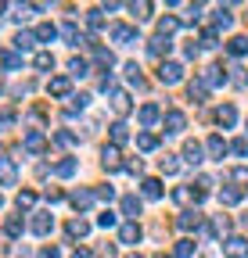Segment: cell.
Returning a JSON list of instances; mask_svg holds the SVG:
<instances>
[{
	"label": "cell",
	"mask_w": 248,
	"mask_h": 258,
	"mask_svg": "<svg viewBox=\"0 0 248 258\" xmlns=\"http://www.w3.org/2000/svg\"><path fill=\"white\" fill-rule=\"evenodd\" d=\"M159 79H162L166 86H176V83L183 79V64H176V61H162V64H159Z\"/></svg>",
	"instance_id": "1"
},
{
	"label": "cell",
	"mask_w": 248,
	"mask_h": 258,
	"mask_svg": "<svg viewBox=\"0 0 248 258\" xmlns=\"http://www.w3.org/2000/svg\"><path fill=\"white\" fill-rule=\"evenodd\" d=\"M223 254L227 258H248V240L244 237H227L223 240Z\"/></svg>",
	"instance_id": "2"
},
{
	"label": "cell",
	"mask_w": 248,
	"mask_h": 258,
	"mask_svg": "<svg viewBox=\"0 0 248 258\" xmlns=\"http://www.w3.org/2000/svg\"><path fill=\"white\" fill-rule=\"evenodd\" d=\"M18 183V169L11 158H0V186H15Z\"/></svg>",
	"instance_id": "3"
},
{
	"label": "cell",
	"mask_w": 248,
	"mask_h": 258,
	"mask_svg": "<svg viewBox=\"0 0 248 258\" xmlns=\"http://www.w3.org/2000/svg\"><path fill=\"white\" fill-rule=\"evenodd\" d=\"M198 226H202V212H198V208L180 212V219H176V230H198Z\"/></svg>",
	"instance_id": "4"
},
{
	"label": "cell",
	"mask_w": 248,
	"mask_h": 258,
	"mask_svg": "<svg viewBox=\"0 0 248 258\" xmlns=\"http://www.w3.org/2000/svg\"><path fill=\"white\" fill-rule=\"evenodd\" d=\"M183 129H187V115L183 111H166V133H183Z\"/></svg>",
	"instance_id": "5"
},
{
	"label": "cell",
	"mask_w": 248,
	"mask_h": 258,
	"mask_svg": "<svg viewBox=\"0 0 248 258\" xmlns=\"http://www.w3.org/2000/svg\"><path fill=\"white\" fill-rule=\"evenodd\" d=\"M29 226H33V233H36V237H47V233L54 230V219H51L47 212H36V215H33V222H29Z\"/></svg>",
	"instance_id": "6"
},
{
	"label": "cell",
	"mask_w": 248,
	"mask_h": 258,
	"mask_svg": "<svg viewBox=\"0 0 248 258\" xmlns=\"http://www.w3.org/2000/svg\"><path fill=\"white\" fill-rule=\"evenodd\" d=\"M112 40L115 43H126V47L130 43H140L137 40V29H130V25H112Z\"/></svg>",
	"instance_id": "7"
},
{
	"label": "cell",
	"mask_w": 248,
	"mask_h": 258,
	"mask_svg": "<svg viewBox=\"0 0 248 258\" xmlns=\"http://www.w3.org/2000/svg\"><path fill=\"white\" fill-rule=\"evenodd\" d=\"M61 36H65L72 47H86V43H90V40L83 36V32L76 29V22H65V25H61Z\"/></svg>",
	"instance_id": "8"
},
{
	"label": "cell",
	"mask_w": 248,
	"mask_h": 258,
	"mask_svg": "<svg viewBox=\"0 0 248 258\" xmlns=\"http://www.w3.org/2000/svg\"><path fill=\"white\" fill-rule=\"evenodd\" d=\"M112 108H115V115H130V93L126 90H112Z\"/></svg>",
	"instance_id": "9"
},
{
	"label": "cell",
	"mask_w": 248,
	"mask_h": 258,
	"mask_svg": "<svg viewBox=\"0 0 248 258\" xmlns=\"http://www.w3.org/2000/svg\"><path fill=\"white\" fill-rule=\"evenodd\" d=\"M202 198H205V194H202V190L194 194L191 186H176V190H173V201H176V205H191V201H202Z\"/></svg>",
	"instance_id": "10"
},
{
	"label": "cell",
	"mask_w": 248,
	"mask_h": 258,
	"mask_svg": "<svg viewBox=\"0 0 248 258\" xmlns=\"http://www.w3.org/2000/svg\"><path fill=\"white\" fill-rule=\"evenodd\" d=\"M47 90H51V97H69L72 79H69V76H58V79H51V83H47Z\"/></svg>",
	"instance_id": "11"
},
{
	"label": "cell",
	"mask_w": 248,
	"mask_h": 258,
	"mask_svg": "<svg viewBox=\"0 0 248 258\" xmlns=\"http://www.w3.org/2000/svg\"><path fill=\"white\" fill-rule=\"evenodd\" d=\"M137 118H140V125H155V122L162 118V108H159V104H144V108L137 111Z\"/></svg>",
	"instance_id": "12"
},
{
	"label": "cell",
	"mask_w": 248,
	"mask_h": 258,
	"mask_svg": "<svg viewBox=\"0 0 248 258\" xmlns=\"http://www.w3.org/2000/svg\"><path fill=\"white\" fill-rule=\"evenodd\" d=\"M205 151H209V158H212V161H223V154H227V144H223V137H209Z\"/></svg>",
	"instance_id": "13"
},
{
	"label": "cell",
	"mask_w": 248,
	"mask_h": 258,
	"mask_svg": "<svg viewBox=\"0 0 248 258\" xmlns=\"http://www.w3.org/2000/svg\"><path fill=\"white\" fill-rule=\"evenodd\" d=\"M183 158H187V165H202V144H194V140H187L183 144Z\"/></svg>",
	"instance_id": "14"
},
{
	"label": "cell",
	"mask_w": 248,
	"mask_h": 258,
	"mask_svg": "<svg viewBox=\"0 0 248 258\" xmlns=\"http://www.w3.org/2000/svg\"><path fill=\"white\" fill-rule=\"evenodd\" d=\"M65 233H69L72 240H76V237H86V233H90V222H86V219H69Z\"/></svg>",
	"instance_id": "15"
},
{
	"label": "cell",
	"mask_w": 248,
	"mask_h": 258,
	"mask_svg": "<svg viewBox=\"0 0 248 258\" xmlns=\"http://www.w3.org/2000/svg\"><path fill=\"white\" fill-rule=\"evenodd\" d=\"M147 50H151V57H162V54H169V50H173V40H166V36H155V40L147 43Z\"/></svg>",
	"instance_id": "16"
},
{
	"label": "cell",
	"mask_w": 248,
	"mask_h": 258,
	"mask_svg": "<svg viewBox=\"0 0 248 258\" xmlns=\"http://www.w3.org/2000/svg\"><path fill=\"white\" fill-rule=\"evenodd\" d=\"M43 147H47V137H43V133H36V129H33V133H25V151L40 154Z\"/></svg>",
	"instance_id": "17"
},
{
	"label": "cell",
	"mask_w": 248,
	"mask_h": 258,
	"mask_svg": "<svg viewBox=\"0 0 248 258\" xmlns=\"http://www.w3.org/2000/svg\"><path fill=\"white\" fill-rule=\"evenodd\" d=\"M101 165H105L108 172H115V169H119V147H115V144L101 151Z\"/></svg>",
	"instance_id": "18"
},
{
	"label": "cell",
	"mask_w": 248,
	"mask_h": 258,
	"mask_svg": "<svg viewBox=\"0 0 248 258\" xmlns=\"http://www.w3.org/2000/svg\"><path fill=\"white\" fill-rule=\"evenodd\" d=\"M119 240H122V244H137V240H140V226H137V222H126V226L119 230Z\"/></svg>",
	"instance_id": "19"
},
{
	"label": "cell",
	"mask_w": 248,
	"mask_h": 258,
	"mask_svg": "<svg viewBox=\"0 0 248 258\" xmlns=\"http://www.w3.org/2000/svg\"><path fill=\"white\" fill-rule=\"evenodd\" d=\"M69 201H72V208H79V212H86L90 205H94V194H90V190H76V194H72V198H69Z\"/></svg>",
	"instance_id": "20"
},
{
	"label": "cell",
	"mask_w": 248,
	"mask_h": 258,
	"mask_svg": "<svg viewBox=\"0 0 248 258\" xmlns=\"http://www.w3.org/2000/svg\"><path fill=\"white\" fill-rule=\"evenodd\" d=\"M122 215H130V219L140 215V198L137 194H126V198H122Z\"/></svg>",
	"instance_id": "21"
},
{
	"label": "cell",
	"mask_w": 248,
	"mask_h": 258,
	"mask_svg": "<svg viewBox=\"0 0 248 258\" xmlns=\"http://www.w3.org/2000/svg\"><path fill=\"white\" fill-rule=\"evenodd\" d=\"M33 69H36V72H51V69H54V54H51V50H40V54L33 57Z\"/></svg>",
	"instance_id": "22"
},
{
	"label": "cell",
	"mask_w": 248,
	"mask_h": 258,
	"mask_svg": "<svg viewBox=\"0 0 248 258\" xmlns=\"http://www.w3.org/2000/svg\"><path fill=\"white\" fill-rule=\"evenodd\" d=\"M205 86H220V83H227V72L220 69V64H212V69L205 72V79H202Z\"/></svg>",
	"instance_id": "23"
},
{
	"label": "cell",
	"mask_w": 248,
	"mask_h": 258,
	"mask_svg": "<svg viewBox=\"0 0 248 258\" xmlns=\"http://www.w3.org/2000/svg\"><path fill=\"white\" fill-rule=\"evenodd\" d=\"M33 36H36V43H54V36H58V29L54 25H36V32H33Z\"/></svg>",
	"instance_id": "24"
},
{
	"label": "cell",
	"mask_w": 248,
	"mask_h": 258,
	"mask_svg": "<svg viewBox=\"0 0 248 258\" xmlns=\"http://www.w3.org/2000/svg\"><path fill=\"white\" fill-rule=\"evenodd\" d=\"M176 29H180V18H173V15H166V18L159 22V36H166V40H169V36H173V32H176Z\"/></svg>",
	"instance_id": "25"
},
{
	"label": "cell",
	"mask_w": 248,
	"mask_h": 258,
	"mask_svg": "<svg viewBox=\"0 0 248 258\" xmlns=\"http://www.w3.org/2000/svg\"><path fill=\"white\" fill-rule=\"evenodd\" d=\"M76 169H79V161L65 158V161H58V165H54V176H76Z\"/></svg>",
	"instance_id": "26"
},
{
	"label": "cell",
	"mask_w": 248,
	"mask_h": 258,
	"mask_svg": "<svg viewBox=\"0 0 248 258\" xmlns=\"http://www.w3.org/2000/svg\"><path fill=\"white\" fill-rule=\"evenodd\" d=\"M15 47H18V54H22V50H33V47H36V36H33V32H18V36H15Z\"/></svg>",
	"instance_id": "27"
},
{
	"label": "cell",
	"mask_w": 248,
	"mask_h": 258,
	"mask_svg": "<svg viewBox=\"0 0 248 258\" xmlns=\"http://www.w3.org/2000/svg\"><path fill=\"white\" fill-rule=\"evenodd\" d=\"M216 118H220V125H234V122H237V111H234V104H223L220 111H216Z\"/></svg>",
	"instance_id": "28"
},
{
	"label": "cell",
	"mask_w": 248,
	"mask_h": 258,
	"mask_svg": "<svg viewBox=\"0 0 248 258\" xmlns=\"http://www.w3.org/2000/svg\"><path fill=\"white\" fill-rule=\"evenodd\" d=\"M159 169H162L166 176H173V172H180V161H176V154H166V158H159Z\"/></svg>",
	"instance_id": "29"
},
{
	"label": "cell",
	"mask_w": 248,
	"mask_h": 258,
	"mask_svg": "<svg viewBox=\"0 0 248 258\" xmlns=\"http://www.w3.org/2000/svg\"><path fill=\"white\" fill-rule=\"evenodd\" d=\"M22 230H25V226H22V219H18V215H11V219L4 222V233H8L11 240H15V237H22Z\"/></svg>",
	"instance_id": "30"
},
{
	"label": "cell",
	"mask_w": 248,
	"mask_h": 258,
	"mask_svg": "<svg viewBox=\"0 0 248 258\" xmlns=\"http://www.w3.org/2000/svg\"><path fill=\"white\" fill-rule=\"evenodd\" d=\"M187 93H191V101H205V93H209V86H205L202 79H194V83H187Z\"/></svg>",
	"instance_id": "31"
},
{
	"label": "cell",
	"mask_w": 248,
	"mask_h": 258,
	"mask_svg": "<svg viewBox=\"0 0 248 258\" xmlns=\"http://www.w3.org/2000/svg\"><path fill=\"white\" fill-rule=\"evenodd\" d=\"M140 186H144V198H151V201L162 198V183H159V179H144Z\"/></svg>",
	"instance_id": "32"
},
{
	"label": "cell",
	"mask_w": 248,
	"mask_h": 258,
	"mask_svg": "<svg viewBox=\"0 0 248 258\" xmlns=\"http://www.w3.org/2000/svg\"><path fill=\"white\" fill-rule=\"evenodd\" d=\"M54 140H58L61 147H76V144H79V137H76V133H69V129H58Z\"/></svg>",
	"instance_id": "33"
},
{
	"label": "cell",
	"mask_w": 248,
	"mask_h": 258,
	"mask_svg": "<svg viewBox=\"0 0 248 258\" xmlns=\"http://www.w3.org/2000/svg\"><path fill=\"white\" fill-rule=\"evenodd\" d=\"M227 50H230L234 57H241V54H248V40H244V36H234V40L227 43Z\"/></svg>",
	"instance_id": "34"
},
{
	"label": "cell",
	"mask_w": 248,
	"mask_h": 258,
	"mask_svg": "<svg viewBox=\"0 0 248 258\" xmlns=\"http://www.w3.org/2000/svg\"><path fill=\"white\" fill-rule=\"evenodd\" d=\"M216 25H220V29H230V25H234L230 8H216Z\"/></svg>",
	"instance_id": "35"
},
{
	"label": "cell",
	"mask_w": 248,
	"mask_h": 258,
	"mask_svg": "<svg viewBox=\"0 0 248 258\" xmlns=\"http://www.w3.org/2000/svg\"><path fill=\"white\" fill-rule=\"evenodd\" d=\"M137 147L140 151H155V147H159V137H155V133H140L137 137Z\"/></svg>",
	"instance_id": "36"
},
{
	"label": "cell",
	"mask_w": 248,
	"mask_h": 258,
	"mask_svg": "<svg viewBox=\"0 0 248 258\" xmlns=\"http://www.w3.org/2000/svg\"><path fill=\"white\" fill-rule=\"evenodd\" d=\"M194 254V240H176V258H191Z\"/></svg>",
	"instance_id": "37"
},
{
	"label": "cell",
	"mask_w": 248,
	"mask_h": 258,
	"mask_svg": "<svg viewBox=\"0 0 248 258\" xmlns=\"http://www.w3.org/2000/svg\"><path fill=\"white\" fill-rule=\"evenodd\" d=\"M220 201H223V205H237V201H241V190H234V186H227V190L220 194Z\"/></svg>",
	"instance_id": "38"
},
{
	"label": "cell",
	"mask_w": 248,
	"mask_h": 258,
	"mask_svg": "<svg viewBox=\"0 0 248 258\" xmlns=\"http://www.w3.org/2000/svg\"><path fill=\"white\" fill-rule=\"evenodd\" d=\"M69 72L83 79V76H86V61H83V57H72V61H69Z\"/></svg>",
	"instance_id": "39"
},
{
	"label": "cell",
	"mask_w": 248,
	"mask_h": 258,
	"mask_svg": "<svg viewBox=\"0 0 248 258\" xmlns=\"http://www.w3.org/2000/svg\"><path fill=\"white\" fill-rule=\"evenodd\" d=\"M33 205H36V194L33 190H22L18 194V208H33Z\"/></svg>",
	"instance_id": "40"
},
{
	"label": "cell",
	"mask_w": 248,
	"mask_h": 258,
	"mask_svg": "<svg viewBox=\"0 0 248 258\" xmlns=\"http://www.w3.org/2000/svg\"><path fill=\"white\" fill-rule=\"evenodd\" d=\"M115 222H119V219H115V212H112V208L97 215V226H105V230H112V226H115Z\"/></svg>",
	"instance_id": "41"
},
{
	"label": "cell",
	"mask_w": 248,
	"mask_h": 258,
	"mask_svg": "<svg viewBox=\"0 0 248 258\" xmlns=\"http://www.w3.org/2000/svg\"><path fill=\"white\" fill-rule=\"evenodd\" d=\"M130 11H133V18L140 22V18H147V15H151V4H130Z\"/></svg>",
	"instance_id": "42"
},
{
	"label": "cell",
	"mask_w": 248,
	"mask_h": 258,
	"mask_svg": "<svg viewBox=\"0 0 248 258\" xmlns=\"http://www.w3.org/2000/svg\"><path fill=\"white\" fill-rule=\"evenodd\" d=\"M86 22H90V29H101V25H105V18H101L97 8H94V11H86Z\"/></svg>",
	"instance_id": "43"
},
{
	"label": "cell",
	"mask_w": 248,
	"mask_h": 258,
	"mask_svg": "<svg viewBox=\"0 0 248 258\" xmlns=\"http://www.w3.org/2000/svg\"><path fill=\"white\" fill-rule=\"evenodd\" d=\"M112 140H115V144L126 140V125H122V122H115V125H112Z\"/></svg>",
	"instance_id": "44"
},
{
	"label": "cell",
	"mask_w": 248,
	"mask_h": 258,
	"mask_svg": "<svg viewBox=\"0 0 248 258\" xmlns=\"http://www.w3.org/2000/svg\"><path fill=\"white\" fill-rule=\"evenodd\" d=\"M230 151L244 158V154H248V137H241V140H234V144H230Z\"/></svg>",
	"instance_id": "45"
},
{
	"label": "cell",
	"mask_w": 248,
	"mask_h": 258,
	"mask_svg": "<svg viewBox=\"0 0 248 258\" xmlns=\"http://www.w3.org/2000/svg\"><path fill=\"white\" fill-rule=\"evenodd\" d=\"M18 64H22V57H18V54H4V69H8V72H15Z\"/></svg>",
	"instance_id": "46"
},
{
	"label": "cell",
	"mask_w": 248,
	"mask_h": 258,
	"mask_svg": "<svg viewBox=\"0 0 248 258\" xmlns=\"http://www.w3.org/2000/svg\"><path fill=\"white\" fill-rule=\"evenodd\" d=\"M97 54V61L105 64V69H112V64H115V57H112V50H94Z\"/></svg>",
	"instance_id": "47"
},
{
	"label": "cell",
	"mask_w": 248,
	"mask_h": 258,
	"mask_svg": "<svg viewBox=\"0 0 248 258\" xmlns=\"http://www.w3.org/2000/svg\"><path fill=\"white\" fill-rule=\"evenodd\" d=\"M202 47H220V43H216V32H212V29L202 32Z\"/></svg>",
	"instance_id": "48"
},
{
	"label": "cell",
	"mask_w": 248,
	"mask_h": 258,
	"mask_svg": "<svg viewBox=\"0 0 248 258\" xmlns=\"http://www.w3.org/2000/svg\"><path fill=\"white\" fill-rule=\"evenodd\" d=\"M126 172H130V176H140V172H144V161H140V158H137V161H126Z\"/></svg>",
	"instance_id": "49"
},
{
	"label": "cell",
	"mask_w": 248,
	"mask_h": 258,
	"mask_svg": "<svg viewBox=\"0 0 248 258\" xmlns=\"http://www.w3.org/2000/svg\"><path fill=\"white\" fill-rule=\"evenodd\" d=\"M230 176H234V179H237V183H248V169H234V172H230Z\"/></svg>",
	"instance_id": "50"
},
{
	"label": "cell",
	"mask_w": 248,
	"mask_h": 258,
	"mask_svg": "<svg viewBox=\"0 0 248 258\" xmlns=\"http://www.w3.org/2000/svg\"><path fill=\"white\" fill-rule=\"evenodd\" d=\"M97 198H105V201H112V198H115V190H112V186H101V190H97Z\"/></svg>",
	"instance_id": "51"
},
{
	"label": "cell",
	"mask_w": 248,
	"mask_h": 258,
	"mask_svg": "<svg viewBox=\"0 0 248 258\" xmlns=\"http://www.w3.org/2000/svg\"><path fill=\"white\" fill-rule=\"evenodd\" d=\"M40 258H61V251H58V247H47V251H43Z\"/></svg>",
	"instance_id": "52"
},
{
	"label": "cell",
	"mask_w": 248,
	"mask_h": 258,
	"mask_svg": "<svg viewBox=\"0 0 248 258\" xmlns=\"http://www.w3.org/2000/svg\"><path fill=\"white\" fill-rule=\"evenodd\" d=\"M72 258H90V251H83V247H79V251H76Z\"/></svg>",
	"instance_id": "53"
},
{
	"label": "cell",
	"mask_w": 248,
	"mask_h": 258,
	"mask_svg": "<svg viewBox=\"0 0 248 258\" xmlns=\"http://www.w3.org/2000/svg\"><path fill=\"white\" fill-rule=\"evenodd\" d=\"M126 258H140V254H126Z\"/></svg>",
	"instance_id": "54"
},
{
	"label": "cell",
	"mask_w": 248,
	"mask_h": 258,
	"mask_svg": "<svg viewBox=\"0 0 248 258\" xmlns=\"http://www.w3.org/2000/svg\"><path fill=\"white\" fill-rule=\"evenodd\" d=\"M0 205H4V198H0Z\"/></svg>",
	"instance_id": "55"
}]
</instances>
